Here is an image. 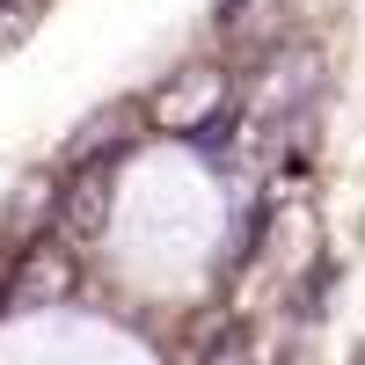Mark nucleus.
<instances>
[{
  "label": "nucleus",
  "instance_id": "f257e3e1",
  "mask_svg": "<svg viewBox=\"0 0 365 365\" xmlns=\"http://www.w3.org/2000/svg\"><path fill=\"white\" fill-rule=\"evenodd\" d=\"M103 212H110V161H88L73 197H66V227L73 234H103Z\"/></svg>",
  "mask_w": 365,
  "mask_h": 365
},
{
  "label": "nucleus",
  "instance_id": "f03ea898",
  "mask_svg": "<svg viewBox=\"0 0 365 365\" xmlns=\"http://www.w3.org/2000/svg\"><path fill=\"white\" fill-rule=\"evenodd\" d=\"M22 278H29V285H22V299H51V292H66V270H58V256H37Z\"/></svg>",
  "mask_w": 365,
  "mask_h": 365
}]
</instances>
